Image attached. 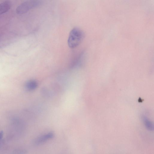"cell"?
<instances>
[{
    "label": "cell",
    "mask_w": 154,
    "mask_h": 154,
    "mask_svg": "<svg viewBox=\"0 0 154 154\" xmlns=\"http://www.w3.org/2000/svg\"><path fill=\"white\" fill-rule=\"evenodd\" d=\"M10 3L8 1H5L0 3V15L7 12L11 7Z\"/></svg>",
    "instance_id": "277c9868"
},
{
    "label": "cell",
    "mask_w": 154,
    "mask_h": 154,
    "mask_svg": "<svg viewBox=\"0 0 154 154\" xmlns=\"http://www.w3.org/2000/svg\"><path fill=\"white\" fill-rule=\"evenodd\" d=\"M142 119L144 125L147 129L150 131L153 130V125L152 123L144 116L142 117Z\"/></svg>",
    "instance_id": "5b68a950"
},
{
    "label": "cell",
    "mask_w": 154,
    "mask_h": 154,
    "mask_svg": "<svg viewBox=\"0 0 154 154\" xmlns=\"http://www.w3.org/2000/svg\"><path fill=\"white\" fill-rule=\"evenodd\" d=\"M42 1L38 0L26 1L19 5L16 8V11L18 14L25 13L29 10L39 5Z\"/></svg>",
    "instance_id": "7a4b0ae2"
},
{
    "label": "cell",
    "mask_w": 154,
    "mask_h": 154,
    "mask_svg": "<svg viewBox=\"0 0 154 154\" xmlns=\"http://www.w3.org/2000/svg\"><path fill=\"white\" fill-rule=\"evenodd\" d=\"M84 36L83 31L78 27L73 28L69 35L67 43L69 47L71 48L78 46L82 41Z\"/></svg>",
    "instance_id": "6da1fadb"
},
{
    "label": "cell",
    "mask_w": 154,
    "mask_h": 154,
    "mask_svg": "<svg viewBox=\"0 0 154 154\" xmlns=\"http://www.w3.org/2000/svg\"><path fill=\"white\" fill-rule=\"evenodd\" d=\"M38 85L37 82L33 80L28 81L26 84V87L29 90H32L35 89Z\"/></svg>",
    "instance_id": "8992f818"
},
{
    "label": "cell",
    "mask_w": 154,
    "mask_h": 154,
    "mask_svg": "<svg viewBox=\"0 0 154 154\" xmlns=\"http://www.w3.org/2000/svg\"><path fill=\"white\" fill-rule=\"evenodd\" d=\"M54 136V133L52 131L45 133L36 138L34 141V144L37 145L42 144L53 138Z\"/></svg>",
    "instance_id": "3957f363"
}]
</instances>
